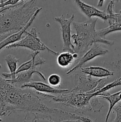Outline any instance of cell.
<instances>
[{
	"instance_id": "1",
	"label": "cell",
	"mask_w": 121,
	"mask_h": 122,
	"mask_svg": "<svg viewBox=\"0 0 121 122\" xmlns=\"http://www.w3.org/2000/svg\"><path fill=\"white\" fill-rule=\"evenodd\" d=\"M17 112L26 114H59L74 120L77 116L71 113L47 107L33 89L15 86L0 76V120L2 117Z\"/></svg>"
},
{
	"instance_id": "2",
	"label": "cell",
	"mask_w": 121,
	"mask_h": 122,
	"mask_svg": "<svg viewBox=\"0 0 121 122\" xmlns=\"http://www.w3.org/2000/svg\"><path fill=\"white\" fill-rule=\"evenodd\" d=\"M39 7L34 0H21L0 14V38L19 32L30 20Z\"/></svg>"
},
{
	"instance_id": "3",
	"label": "cell",
	"mask_w": 121,
	"mask_h": 122,
	"mask_svg": "<svg viewBox=\"0 0 121 122\" xmlns=\"http://www.w3.org/2000/svg\"><path fill=\"white\" fill-rule=\"evenodd\" d=\"M97 19H89L83 22L72 23L76 33L71 35L73 39V45L74 46V54L78 56L85 54L89 48L94 44L102 43L103 44L112 46L115 42L107 40L100 37L96 30V25Z\"/></svg>"
},
{
	"instance_id": "4",
	"label": "cell",
	"mask_w": 121,
	"mask_h": 122,
	"mask_svg": "<svg viewBox=\"0 0 121 122\" xmlns=\"http://www.w3.org/2000/svg\"><path fill=\"white\" fill-rule=\"evenodd\" d=\"M37 93L39 96H42L43 98L50 99L56 104L70 107L80 113L91 111L90 100L93 97H94L93 94L74 93L71 91L68 94L56 96L50 94Z\"/></svg>"
},
{
	"instance_id": "5",
	"label": "cell",
	"mask_w": 121,
	"mask_h": 122,
	"mask_svg": "<svg viewBox=\"0 0 121 122\" xmlns=\"http://www.w3.org/2000/svg\"><path fill=\"white\" fill-rule=\"evenodd\" d=\"M24 48L30 50L32 52H40L41 51H47L49 53L55 56H58L59 53L53 51L47 47L37 35V32L36 28H32L29 31H26L23 38L17 42L7 46V49Z\"/></svg>"
},
{
	"instance_id": "6",
	"label": "cell",
	"mask_w": 121,
	"mask_h": 122,
	"mask_svg": "<svg viewBox=\"0 0 121 122\" xmlns=\"http://www.w3.org/2000/svg\"><path fill=\"white\" fill-rule=\"evenodd\" d=\"M75 15L72 14L68 19H66L64 15L55 17V20L59 23L63 40L62 50L64 52H70L74 54V46L71 42V24L74 21Z\"/></svg>"
},
{
	"instance_id": "7",
	"label": "cell",
	"mask_w": 121,
	"mask_h": 122,
	"mask_svg": "<svg viewBox=\"0 0 121 122\" xmlns=\"http://www.w3.org/2000/svg\"><path fill=\"white\" fill-rule=\"evenodd\" d=\"M99 82L100 79H95L83 73L82 74H76L75 75V85L71 92L88 94L96 89Z\"/></svg>"
},
{
	"instance_id": "8",
	"label": "cell",
	"mask_w": 121,
	"mask_h": 122,
	"mask_svg": "<svg viewBox=\"0 0 121 122\" xmlns=\"http://www.w3.org/2000/svg\"><path fill=\"white\" fill-rule=\"evenodd\" d=\"M109 52L107 50L97 44H94L79 59L76 60V64L66 73V75H70L78 69L82 68V66L88 61L99 56H104Z\"/></svg>"
},
{
	"instance_id": "9",
	"label": "cell",
	"mask_w": 121,
	"mask_h": 122,
	"mask_svg": "<svg viewBox=\"0 0 121 122\" xmlns=\"http://www.w3.org/2000/svg\"><path fill=\"white\" fill-rule=\"evenodd\" d=\"M35 73L37 74L40 78L43 79L44 81L46 80L45 75L39 71H38L37 70V67L36 66L33 67L30 70H27V71H23V72H20L19 73L16 74L15 79H14L6 80L13 85L21 88L24 85L32 82V81L33 79V75Z\"/></svg>"
},
{
	"instance_id": "10",
	"label": "cell",
	"mask_w": 121,
	"mask_h": 122,
	"mask_svg": "<svg viewBox=\"0 0 121 122\" xmlns=\"http://www.w3.org/2000/svg\"><path fill=\"white\" fill-rule=\"evenodd\" d=\"M21 88H28V89H33L36 92L50 94V95L51 94H55L56 95H62V94H68L70 92V91L68 89H56L51 86V85L41 82H31L24 85Z\"/></svg>"
},
{
	"instance_id": "11",
	"label": "cell",
	"mask_w": 121,
	"mask_h": 122,
	"mask_svg": "<svg viewBox=\"0 0 121 122\" xmlns=\"http://www.w3.org/2000/svg\"><path fill=\"white\" fill-rule=\"evenodd\" d=\"M42 10V8H38L37 10L35 12L34 15H33L32 19H30V20L28 21L27 25H26L23 29H21V30H20L19 32H16V33H13V34L8 36L7 38H5V39H4L3 40L1 41L0 42V51H1L2 49L4 48H6L7 46H9V45H13V44L20 41L22 39V37L24 36V35L25 32L27 30V29L29 28L30 26L32 25V24L33 23L34 20H35L36 17L37 16V15L39 14V13H40V11Z\"/></svg>"
},
{
	"instance_id": "12",
	"label": "cell",
	"mask_w": 121,
	"mask_h": 122,
	"mask_svg": "<svg viewBox=\"0 0 121 122\" xmlns=\"http://www.w3.org/2000/svg\"><path fill=\"white\" fill-rule=\"evenodd\" d=\"M74 1L79 10L88 18H89V19H91L93 17H96L101 19L104 21H107L109 19V14L105 11L99 10L96 7L90 5L80 0H75Z\"/></svg>"
},
{
	"instance_id": "13",
	"label": "cell",
	"mask_w": 121,
	"mask_h": 122,
	"mask_svg": "<svg viewBox=\"0 0 121 122\" xmlns=\"http://www.w3.org/2000/svg\"><path fill=\"white\" fill-rule=\"evenodd\" d=\"M107 21L109 25L108 27L97 31L98 36L103 39H105L106 36L109 33L121 30V14L115 13L109 15Z\"/></svg>"
},
{
	"instance_id": "14",
	"label": "cell",
	"mask_w": 121,
	"mask_h": 122,
	"mask_svg": "<svg viewBox=\"0 0 121 122\" xmlns=\"http://www.w3.org/2000/svg\"><path fill=\"white\" fill-rule=\"evenodd\" d=\"M80 69L83 73L96 78H107V77L114 75L113 71L102 67L90 66L82 67Z\"/></svg>"
},
{
	"instance_id": "15",
	"label": "cell",
	"mask_w": 121,
	"mask_h": 122,
	"mask_svg": "<svg viewBox=\"0 0 121 122\" xmlns=\"http://www.w3.org/2000/svg\"><path fill=\"white\" fill-rule=\"evenodd\" d=\"M39 52H32V53L30 55V56L31 57L30 60L20 65L17 68V70L15 72V75L20 72L30 70L31 68L34 66L37 67L38 66H41L45 64L46 61L45 59L39 56Z\"/></svg>"
},
{
	"instance_id": "16",
	"label": "cell",
	"mask_w": 121,
	"mask_h": 122,
	"mask_svg": "<svg viewBox=\"0 0 121 122\" xmlns=\"http://www.w3.org/2000/svg\"><path fill=\"white\" fill-rule=\"evenodd\" d=\"M97 97H98V98H100L105 99L109 102L110 106H109V110H108L107 114L106 116L105 119V122H107L113 107L119 101H121V91L113 94H110L108 92H105L98 94Z\"/></svg>"
},
{
	"instance_id": "17",
	"label": "cell",
	"mask_w": 121,
	"mask_h": 122,
	"mask_svg": "<svg viewBox=\"0 0 121 122\" xmlns=\"http://www.w3.org/2000/svg\"><path fill=\"white\" fill-rule=\"evenodd\" d=\"M5 61L10 73H2V76L5 79H14L15 77V72L17 70V63L20 61V59L16 58L13 55L8 54L5 58Z\"/></svg>"
},
{
	"instance_id": "18",
	"label": "cell",
	"mask_w": 121,
	"mask_h": 122,
	"mask_svg": "<svg viewBox=\"0 0 121 122\" xmlns=\"http://www.w3.org/2000/svg\"><path fill=\"white\" fill-rule=\"evenodd\" d=\"M77 58L78 56L75 54H72L70 52H63L59 54L57 57L56 61L60 67L66 68L77 60Z\"/></svg>"
},
{
	"instance_id": "19",
	"label": "cell",
	"mask_w": 121,
	"mask_h": 122,
	"mask_svg": "<svg viewBox=\"0 0 121 122\" xmlns=\"http://www.w3.org/2000/svg\"><path fill=\"white\" fill-rule=\"evenodd\" d=\"M121 85V77L117 79L115 81H113L112 82H110V83H108L104 87H103L102 89H101L99 91L97 92L96 93H94L93 94L94 95V96H97L98 94H100L102 93L105 92H107L108 91H109L110 89H112V88H115V87Z\"/></svg>"
},
{
	"instance_id": "20",
	"label": "cell",
	"mask_w": 121,
	"mask_h": 122,
	"mask_svg": "<svg viewBox=\"0 0 121 122\" xmlns=\"http://www.w3.org/2000/svg\"><path fill=\"white\" fill-rule=\"evenodd\" d=\"M90 106L91 111H93L94 113L100 112L103 108L104 106L98 101V97H93L90 100Z\"/></svg>"
},
{
	"instance_id": "21",
	"label": "cell",
	"mask_w": 121,
	"mask_h": 122,
	"mask_svg": "<svg viewBox=\"0 0 121 122\" xmlns=\"http://www.w3.org/2000/svg\"><path fill=\"white\" fill-rule=\"evenodd\" d=\"M48 82L51 86H57L59 85L61 82V77L58 74H52L49 76Z\"/></svg>"
},
{
	"instance_id": "22",
	"label": "cell",
	"mask_w": 121,
	"mask_h": 122,
	"mask_svg": "<svg viewBox=\"0 0 121 122\" xmlns=\"http://www.w3.org/2000/svg\"><path fill=\"white\" fill-rule=\"evenodd\" d=\"M113 110L116 113V118L113 122H121V104L116 105L113 108Z\"/></svg>"
},
{
	"instance_id": "23",
	"label": "cell",
	"mask_w": 121,
	"mask_h": 122,
	"mask_svg": "<svg viewBox=\"0 0 121 122\" xmlns=\"http://www.w3.org/2000/svg\"><path fill=\"white\" fill-rule=\"evenodd\" d=\"M59 122H81L80 120H70V119H66V120H63Z\"/></svg>"
},
{
	"instance_id": "24",
	"label": "cell",
	"mask_w": 121,
	"mask_h": 122,
	"mask_svg": "<svg viewBox=\"0 0 121 122\" xmlns=\"http://www.w3.org/2000/svg\"><path fill=\"white\" fill-rule=\"evenodd\" d=\"M116 67H119V68H120V67H121V60H119V61L118 62H117V63H116Z\"/></svg>"
},
{
	"instance_id": "25",
	"label": "cell",
	"mask_w": 121,
	"mask_h": 122,
	"mask_svg": "<svg viewBox=\"0 0 121 122\" xmlns=\"http://www.w3.org/2000/svg\"><path fill=\"white\" fill-rule=\"evenodd\" d=\"M9 6H11V5H9ZM9 6H8V7H5V8H1V9H0V14H1V13H2L6 9H7V8H8V7H9Z\"/></svg>"
},
{
	"instance_id": "26",
	"label": "cell",
	"mask_w": 121,
	"mask_h": 122,
	"mask_svg": "<svg viewBox=\"0 0 121 122\" xmlns=\"http://www.w3.org/2000/svg\"><path fill=\"white\" fill-rule=\"evenodd\" d=\"M103 2H104V1H99V2H98V5L99 6V7H102V5H103Z\"/></svg>"
},
{
	"instance_id": "27",
	"label": "cell",
	"mask_w": 121,
	"mask_h": 122,
	"mask_svg": "<svg viewBox=\"0 0 121 122\" xmlns=\"http://www.w3.org/2000/svg\"><path fill=\"white\" fill-rule=\"evenodd\" d=\"M121 13V11H120V13Z\"/></svg>"
},
{
	"instance_id": "28",
	"label": "cell",
	"mask_w": 121,
	"mask_h": 122,
	"mask_svg": "<svg viewBox=\"0 0 121 122\" xmlns=\"http://www.w3.org/2000/svg\"><path fill=\"white\" fill-rule=\"evenodd\" d=\"M1 121H2V120H0V122H1Z\"/></svg>"
}]
</instances>
